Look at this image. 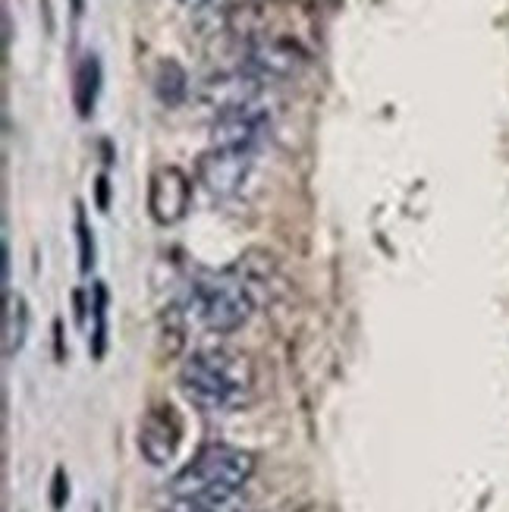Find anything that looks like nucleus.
<instances>
[{
  "mask_svg": "<svg viewBox=\"0 0 509 512\" xmlns=\"http://www.w3.org/2000/svg\"><path fill=\"white\" fill-rule=\"evenodd\" d=\"M255 387V365L246 352L202 349L192 352L180 368V390L198 412L227 415L249 403Z\"/></svg>",
  "mask_w": 509,
  "mask_h": 512,
  "instance_id": "obj_1",
  "label": "nucleus"
},
{
  "mask_svg": "<svg viewBox=\"0 0 509 512\" xmlns=\"http://www.w3.org/2000/svg\"><path fill=\"white\" fill-rule=\"evenodd\" d=\"M255 475V456L214 443L198 453L186 469L170 481V497H195V500H220L242 494Z\"/></svg>",
  "mask_w": 509,
  "mask_h": 512,
  "instance_id": "obj_2",
  "label": "nucleus"
},
{
  "mask_svg": "<svg viewBox=\"0 0 509 512\" xmlns=\"http://www.w3.org/2000/svg\"><path fill=\"white\" fill-rule=\"evenodd\" d=\"M189 302L195 308L198 321L211 333H236L239 327L249 324V318L258 308L249 286L239 280L233 267H224V271L205 274L202 280H195L189 289Z\"/></svg>",
  "mask_w": 509,
  "mask_h": 512,
  "instance_id": "obj_3",
  "label": "nucleus"
},
{
  "mask_svg": "<svg viewBox=\"0 0 509 512\" xmlns=\"http://www.w3.org/2000/svg\"><path fill=\"white\" fill-rule=\"evenodd\" d=\"M261 92H264V79L252 73L249 66H239V70H224V73L208 76L198 85L195 101L205 110H211L214 117H220V114H233V110L258 104Z\"/></svg>",
  "mask_w": 509,
  "mask_h": 512,
  "instance_id": "obj_4",
  "label": "nucleus"
},
{
  "mask_svg": "<svg viewBox=\"0 0 509 512\" xmlns=\"http://www.w3.org/2000/svg\"><path fill=\"white\" fill-rule=\"evenodd\" d=\"M192 205V180L183 167L164 164L148 180V214L154 224L173 227L189 214Z\"/></svg>",
  "mask_w": 509,
  "mask_h": 512,
  "instance_id": "obj_5",
  "label": "nucleus"
},
{
  "mask_svg": "<svg viewBox=\"0 0 509 512\" xmlns=\"http://www.w3.org/2000/svg\"><path fill=\"white\" fill-rule=\"evenodd\" d=\"M271 126V114L264 107L252 104L233 110V114H220L211 120L208 142L211 148H227V151H249L264 139V132Z\"/></svg>",
  "mask_w": 509,
  "mask_h": 512,
  "instance_id": "obj_6",
  "label": "nucleus"
},
{
  "mask_svg": "<svg viewBox=\"0 0 509 512\" xmlns=\"http://www.w3.org/2000/svg\"><path fill=\"white\" fill-rule=\"evenodd\" d=\"M252 167L249 151H227V148H208L198 158V183H202L214 198H230L242 189Z\"/></svg>",
  "mask_w": 509,
  "mask_h": 512,
  "instance_id": "obj_7",
  "label": "nucleus"
},
{
  "mask_svg": "<svg viewBox=\"0 0 509 512\" xmlns=\"http://www.w3.org/2000/svg\"><path fill=\"white\" fill-rule=\"evenodd\" d=\"M305 51L296 41L280 38V35H264L249 44L246 66L252 73H258L264 82L268 79H290L305 66Z\"/></svg>",
  "mask_w": 509,
  "mask_h": 512,
  "instance_id": "obj_8",
  "label": "nucleus"
},
{
  "mask_svg": "<svg viewBox=\"0 0 509 512\" xmlns=\"http://www.w3.org/2000/svg\"><path fill=\"white\" fill-rule=\"evenodd\" d=\"M183 425L173 406H154L139 428V450L151 465H167L180 447Z\"/></svg>",
  "mask_w": 509,
  "mask_h": 512,
  "instance_id": "obj_9",
  "label": "nucleus"
},
{
  "mask_svg": "<svg viewBox=\"0 0 509 512\" xmlns=\"http://www.w3.org/2000/svg\"><path fill=\"white\" fill-rule=\"evenodd\" d=\"M26 337H29V302L7 289L4 315H0V349H4L7 359H13L26 346Z\"/></svg>",
  "mask_w": 509,
  "mask_h": 512,
  "instance_id": "obj_10",
  "label": "nucleus"
},
{
  "mask_svg": "<svg viewBox=\"0 0 509 512\" xmlns=\"http://www.w3.org/2000/svg\"><path fill=\"white\" fill-rule=\"evenodd\" d=\"M98 92H101V60L95 54H85L82 63L76 66V85H73L79 117H92Z\"/></svg>",
  "mask_w": 509,
  "mask_h": 512,
  "instance_id": "obj_11",
  "label": "nucleus"
},
{
  "mask_svg": "<svg viewBox=\"0 0 509 512\" xmlns=\"http://www.w3.org/2000/svg\"><path fill=\"white\" fill-rule=\"evenodd\" d=\"M154 92H158V98L167 107L183 104L186 95H189V76H186L183 66L176 60H164L158 66V76H154Z\"/></svg>",
  "mask_w": 509,
  "mask_h": 512,
  "instance_id": "obj_12",
  "label": "nucleus"
},
{
  "mask_svg": "<svg viewBox=\"0 0 509 512\" xmlns=\"http://www.w3.org/2000/svg\"><path fill=\"white\" fill-rule=\"evenodd\" d=\"M161 512H249L246 503L236 497H220V500H195V497H170V503Z\"/></svg>",
  "mask_w": 509,
  "mask_h": 512,
  "instance_id": "obj_13",
  "label": "nucleus"
},
{
  "mask_svg": "<svg viewBox=\"0 0 509 512\" xmlns=\"http://www.w3.org/2000/svg\"><path fill=\"white\" fill-rule=\"evenodd\" d=\"M76 239H79L82 274H88V271H92V264H95V236H92V227H88V217H85L82 205H76Z\"/></svg>",
  "mask_w": 509,
  "mask_h": 512,
  "instance_id": "obj_14",
  "label": "nucleus"
},
{
  "mask_svg": "<svg viewBox=\"0 0 509 512\" xmlns=\"http://www.w3.org/2000/svg\"><path fill=\"white\" fill-rule=\"evenodd\" d=\"M104 340H107V289L98 283L95 286V355H104Z\"/></svg>",
  "mask_w": 509,
  "mask_h": 512,
  "instance_id": "obj_15",
  "label": "nucleus"
},
{
  "mask_svg": "<svg viewBox=\"0 0 509 512\" xmlns=\"http://www.w3.org/2000/svg\"><path fill=\"white\" fill-rule=\"evenodd\" d=\"M63 487H66L63 472H57V478H54V506H63Z\"/></svg>",
  "mask_w": 509,
  "mask_h": 512,
  "instance_id": "obj_16",
  "label": "nucleus"
},
{
  "mask_svg": "<svg viewBox=\"0 0 509 512\" xmlns=\"http://www.w3.org/2000/svg\"><path fill=\"white\" fill-rule=\"evenodd\" d=\"M98 205H101V211H107V176H101L98 180Z\"/></svg>",
  "mask_w": 509,
  "mask_h": 512,
  "instance_id": "obj_17",
  "label": "nucleus"
},
{
  "mask_svg": "<svg viewBox=\"0 0 509 512\" xmlns=\"http://www.w3.org/2000/svg\"><path fill=\"white\" fill-rule=\"evenodd\" d=\"M183 7H189V10H205V7H211L214 0H180Z\"/></svg>",
  "mask_w": 509,
  "mask_h": 512,
  "instance_id": "obj_18",
  "label": "nucleus"
},
{
  "mask_svg": "<svg viewBox=\"0 0 509 512\" xmlns=\"http://www.w3.org/2000/svg\"><path fill=\"white\" fill-rule=\"evenodd\" d=\"M4 283H10V246L4 242Z\"/></svg>",
  "mask_w": 509,
  "mask_h": 512,
  "instance_id": "obj_19",
  "label": "nucleus"
},
{
  "mask_svg": "<svg viewBox=\"0 0 509 512\" xmlns=\"http://www.w3.org/2000/svg\"><path fill=\"white\" fill-rule=\"evenodd\" d=\"M70 7H73V13L79 16V13L85 10V0H70Z\"/></svg>",
  "mask_w": 509,
  "mask_h": 512,
  "instance_id": "obj_20",
  "label": "nucleus"
}]
</instances>
